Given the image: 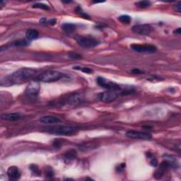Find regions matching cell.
I'll return each mask as SVG.
<instances>
[{
  "label": "cell",
  "instance_id": "obj_1",
  "mask_svg": "<svg viewBox=\"0 0 181 181\" xmlns=\"http://www.w3.org/2000/svg\"><path fill=\"white\" fill-rule=\"evenodd\" d=\"M36 74V70L32 68H21L16 72L7 76L5 79H2V85H16L21 84L34 78Z\"/></svg>",
  "mask_w": 181,
  "mask_h": 181
},
{
  "label": "cell",
  "instance_id": "obj_2",
  "mask_svg": "<svg viewBox=\"0 0 181 181\" xmlns=\"http://www.w3.org/2000/svg\"><path fill=\"white\" fill-rule=\"evenodd\" d=\"M47 131L49 133L57 135H72L77 132L78 128L73 125H57L48 128Z\"/></svg>",
  "mask_w": 181,
  "mask_h": 181
},
{
  "label": "cell",
  "instance_id": "obj_3",
  "mask_svg": "<svg viewBox=\"0 0 181 181\" xmlns=\"http://www.w3.org/2000/svg\"><path fill=\"white\" fill-rule=\"evenodd\" d=\"M63 73L58 72V71L50 70L45 72L37 76V81L45 82V83H50L59 81L60 79L63 77Z\"/></svg>",
  "mask_w": 181,
  "mask_h": 181
},
{
  "label": "cell",
  "instance_id": "obj_4",
  "mask_svg": "<svg viewBox=\"0 0 181 181\" xmlns=\"http://www.w3.org/2000/svg\"><path fill=\"white\" fill-rule=\"evenodd\" d=\"M120 94H121V91H118V90H107L106 91L98 94V98L101 102L111 103L116 101Z\"/></svg>",
  "mask_w": 181,
  "mask_h": 181
},
{
  "label": "cell",
  "instance_id": "obj_5",
  "mask_svg": "<svg viewBox=\"0 0 181 181\" xmlns=\"http://www.w3.org/2000/svg\"><path fill=\"white\" fill-rule=\"evenodd\" d=\"M40 92V85L38 81H33L29 83L26 89L25 94L27 97L31 100H35L38 98Z\"/></svg>",
  "mask_w": 181,
  "mask_h": 181
},
{
  "label": "cell",
  "instance_id": "obj_6",
  "mask_svg": "<svg viewBox=\"0 0 181 181\" xmlns=\"http://www.w3.org/2000/svg\"><path fill=\"white\" fill-rule=\"evenodd\" d=\"M131 49L139 53H153L157 50L152 44H132Z\"/></svg>",
  "mask_w": 181,
  "mask_h": 181
},
{
  "label": "cell",
  "instance_id": "obj_7",
  "mask_svg": "<svg viewBox=\"0 0 181 181\" xmlns=\"http://www.w3.org/2000/svg\"><path fill=\"white\" fill-rule=\"evenodd\" d=\"M96 81L98 86L107 90H118V91H121L122 90L119 84L115 83V82L108 81V79L101 77V76H98L96 79Z\"/></svg>",
  "mask_w": 181,
  "mask_h": 181
},
{
  "label": "cell",
  "instance_id": "obj_8",
  "mask_svg": "<svg viewBox=\"0 0 181 181\" xmlns=\"http://www.w3.org/2000/svg\"><path fill=\"white\" fill-rule=\"evenodd\" d=\"M78 45L84 48H92L96 47L99 45L100 42L98 40L93 38L80 37L76 40Z\"/></svg>",
  "mask_w": 181,
  "mask_h": 181
},
{
  "label": "cell",
  "instance_id": "obj_9",
  "mask_svg": "<svg viewBox=\"0 0 181 181\" xmlns=\"http://www.w3.org/2000/svg\"><path fill=\"white\" fill-rule=\"evenodd\" d=\"M126 136L129 138L134 139L149 140L152 138V135L147 132H139L136 130H129L126 132Z\"/></svg>",
  "mask_w": 181,
  "mask_h": 181
},
{
  "label": "cell",
  "instance_id": "obj_10",
  "mask_svg": "<svg viewBox=\"0 0 181 181\" xmlns=\"http://www.w3.org/2000/svg\"><path fill=\"white\" fill-rule=\"evenodd\" d=\"M132 31L135 34L142 35H149L152 31V28L149 24H139L132 27Z\"/></svg>",
  "mask_w": 181,
  "mask_h": 181
},
{
  "label": "cell",
  "instance_id": "obj_11",
  "mask_svg": "<svg viewBox=\"0 0 181 181\" xmlns=\"http://www.w3.org/2000/svg\"><path fill=\"white\" fill-rule=\"evenodd\" d=\"M169 168H171V167L166 161H164L163 162L161 163L158 166V168L154 173V177L156 179H161Z\"/></svg>",
  "mask_w": 181,
  "mask_h": 181
},
{
  "label": "cell",
  "instance_id": "obj_12",
  "mask_svg": "<svg viewBox=\"0 0 181 181\" xmlns=\"http://www.w3.org/2000/svg\"><path fill=\"white\" fill-rule=\"evenodd\" d=\"M7 176L10 180H17L21 177V172L16 166H11L7 170Z\"/></svg>",
  "mask_w": 181,
  "mask_h": 181
},
{
  "label": "cell",
  "instance_id": "obj_13",
  "mask_svg": "<svg viewBox=\"0 0 181 181\" xmlns=\"http://www.w3.org/2000/svg\"><path fill=\"white\" fill-rule=\"evenodd\" d=\"M39 121L41 123H43V124L45 125H57L62 122L61 120L59 119L58 117L51 116H46L40 117Z\"/></svg>",
  "mask_w": 181,
  "mask_h": 181
},
{
  "label": "cell",
  "instance_id": "obj_14",
  "mask_svg": "<svg viewBox=\"0 0 181 181\" xmlns=\"http://www.w3.org/2000/svg\"><path fill=\"white\" fill-rule=\"evenodd\" d=\"M22 115L20 112H10V113H4L1 116L2 119L7 121L15 122L20 120L22 118Z\"/></svg>",
  "mask_w": 181,
  "mask_h": 181
},
{
  "label": "cell",
  "instance_id": "obj_15",
  "mask_svg": "<svg viewBox=\"0 0 181 181\" xmlns=\"http://www.w3.org/2000/svg\"><path fill=\"white\" fill-rule=\"evenodd\" d=\"M30 44V40L28 39H19L16 40L13 42L11 43L9 45H6V48L5 49H7L8 48H16V47H24V46H27Z\"/></svg>",
  "mask_w": 181,
  "mask_h": 181
},
{
  "label": "cell",
  "instance_id": "obj_16",
  "mask_svg": "<svg viewBox=\"0 0 181 181\" xmlns=\"http://www.w3.org/2000/svg\"><path fill=\"white\" fill-rule=\"evenodd\" d=\"M26 39L28 40H33L35 39H37L39 36V33L35 29H28L27 30L26 33Z\"/></svg>",
  "mask_w": 181,
  "mask_h": 181
},
{
  "label": "cell",
  "instance_id": "obj_17",
  "mask_svg": "<svg viewBox=\"0 0 181 181\" xmlns=\"http://www.w3.org/2000/svg\"><path fill=\"white\" fill-rule=\"evenodd\" d=\"M62 29L66 34H72L76 30V25L74 23H65L62 25Z\"/></svg>",
  "mask_w": 181,
  "mask_h": 181
},
{
  "label": "cell",
  "instance_id": "obj_18",
  "mask_svg": "<svg viewBox=\"0 0 181 181\" xmlns=\"http://www.w3.org/2000/svg\"><path fill=\"white\" fill-rule=\"evenodd\" d=\"M163 157L164 158L165 161H166L168 163L171 168H177L178 163H177V161H176V159H175V158L174 157V156L166 154V155H164Z\"/></svg>",
  "mask_w": 181,
  "mask_h": 181
},
{
  "label": "cell",
  "instance_id": "obj_19",
  "mask_svg": "<svg viewBox=\"0 0 181 181\" xmlns=\"http://www.w3.org/2000/svg\"><path fill=\"white\" fill-rule=\"evenodd\" d=\"M77 156V153H76V150L75 149H70L68 150L67 152L65 153V158L68 161H72L75 159Z\"/></svg>",
  "mask_w": 181,
  "mask_h": 181
},
{
  "label": "cell",
  "instance_id": "obj_20",
  "mask_svg": "<svg viewBox=\"0 0 181 181\" xmlns=\"http://www.w3.org/2000/svg\"><path fill=\"white\" fill-rule=\"evenodd\" d=\"M118 20L123 23L129 24L131 22L132 18H131V16H128V15H122V16H119Z\"/></svg>",
  "mask_w": 181,
  "mask_h": 181
},
{
  "label": "cell",
  "instance_id": "obj_21",
  "mask_svg": "<svg viewBox=\"0 0 181 181\" xmlns=\"http://www.w3.org/2000/svg\"><path fill=\"white\" fill-rule=\"evenodd\" d=\"M136 6L141 9H145V8L149 7L151 5V2L149 1H139L135 4Z\"/></svg>",
  "mask_w": 181,
  "mask_h": 181
},
{
  "label": "cell",
  "instance_id": "obj_22",
  "mask_svg": "<svg viewBox=\"0 0 181 181\" xmlns=\"http://www.w3.org/2000/svg\"><path fill=\"white\" fill-rule=\"evenodd\" d=\"M33 8H35V9H40L43 10H49L50 7L48 5L43 3H36L33 5Z\"/></svg>",
  "mask_w": 181,
  "mask_h": 181
},
{
  "label": "cell",
  "instance_id": "obj_23",
  "mask_svg": "<svg viewBox=\"0 0 181 181\" xmlns=\"http://www.w3.org/2000/svg\"><path fill=\"white\" fill-rule=\"evenodd\" d=\"M75 11H76V12L78 13L79 15H80L81 16H82V17L83 18H88V19H89L90 18V16L88 15V14H86V13H85L83 10L81 9V8L80 7H77L76 8V9H75Z\"/></svg>",
  "mask_w": 181,
  "mask_h": 181
},
{
  "label": "cell",
  "instance_id": "obj_24",
  "mask_svg": "<svg viewBox=\"0 0 181 181\" xmlns=\"http://www.w3.org/2000/svg\"><path fill=\"white\" fill-rule=\"evenodd\" d=\"M74 70H80L82 72L86 73V74H91L93 72V70L89 67H73Z\"/></svg>",
  "mask_w": 181,
  "mask_h": 181
},
{
  "label": "cell",
  "instance_id": "obj_25",
  "mask_svg": "<svg viewBox=\"0 0 181 181\" xmlns=\"http://www.w3.org/2000/svg\"><path fill=\"white\" fill-rule=\"evenodd\" d=\"M148 156V158H149V163L152 166H154L156 167L158 166V162H157V160H156V158H155L153 157L152 154H150V153H148L147 154Z\"/></svg>",
  "mask_w": 181,
  "mask_h": 181
},
{
  "label": "cell",
  "instance_id": "obj_26",
  "mask_svg": "<svg viewBox=\"0 0 181 181\" xmlns=\"http://www.w3.org/2000/svg\"><path fill=\"white\" fill-rule=\"evenodd\" d=\"M30 169H31V171L34 173L35 175L40 174V170H39V168H38V166L36 165H34V164H33V165L30 166Z\"/></svg>",
  "mask_w": 181,
  "mask_h": 181
},
{
  "label": "cell",
  "instance_id": "obj_27",
  "mask_svg": "<svg viewBox=\"0 0 181 181\" xmlns=\"http://www.w3.org/2000/svg\"><path fill=\"white\" fill-rule=\"evenodd\" d=\"M45 177L47 178H52L54 176V172L51 168L45 170Z\"/></svg>",
  "mask_w": 181,
  "mask_h": 181
},
{
  "label": "cell",
  "instance_id": "obj_28",
  "mask_svg": "<svg viewBox=\"0 0 181 181\" xmlns=\"http://www.w3.org/2000/svg\"><path fill=\"white\" fill-rule=\"evenodd\" d=\"M69 57L70 58L74 59H81V55L80 54H79L77 53H70L69 54Z\"/></svg>",
  "mask_w": 181,
  "mask_h": 181
},
{
  "label": "cell",
  "instance_id": "obj_29",
  "mask_svg": "<svg viewBox=\"0 0 181 181\" xmlns=\"http://www.w3.org/2000/svg\"><path fill=\"white\" fill-rule=\"evenodd\" d=\"M173 9L175 11V12H181V4H180V2H178L177 4L174 5L173 7Z\"/></svg>",
  "mask_w": 181,
  "mask_h": 181
},
{
  "label": "cell",
  "instance_id": "obj_30",
  "mask_svg": "<svg viewBox=\"0 0 181 181\" xmlns=\"http://www.w3.org/2000/svg\"><path fill=\"white\" fill-rule=\"evenodd\" d=\"M131 72L132 74H134V75H141V74L143 73L142 71H141L140 70L137 69V68H135V69H134L131 71Z\"/></svg>",
  "mask_w": 181,
  "mask_h": 181
},
{
  "label": "cell",
  "instance_id": "obj_31",
  "mask_svg": "<svg viewBox=\"0 0 181 181\" xmlns=\"http://www.w3.org/2000/svg\"><path fill=\"white\" fill-rule=\"evenodd\" d=\"M56 23H57V19H55V18H53V19H50V20L47 21V23L49 24V25L53 26Z\"/></svg>",
  "mask_w": 181,
  "mask_h": 181
},
{
  "label": "cell",
  "instance_id": "obj_32",
  "mask_svg": "<svg viewBox=\"0 0 181 181\" xmlns=\"http://www.w3.org/2000/svg\"><path fill=\"white\" fill-rule=\"evenodd\" d=\"M180 33H181V29H180V28H178L175 29V31H173V34H177V35H180Z\"/></svg>",
  "mask_w": 181,
  "mask_h": 181
}]
</instances>
